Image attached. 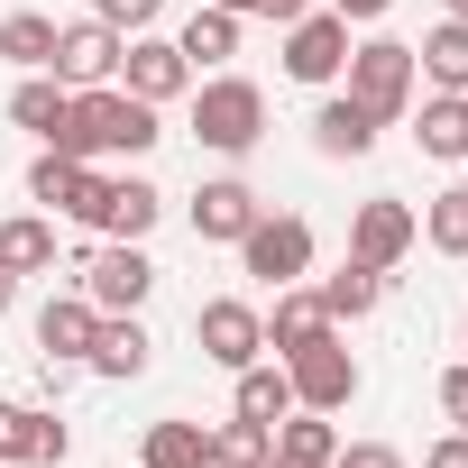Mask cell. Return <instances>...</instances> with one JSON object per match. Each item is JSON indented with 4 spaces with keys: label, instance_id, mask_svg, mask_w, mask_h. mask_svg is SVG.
Wrapping results in <instances>:
<instances>
[{
    "label": "cell",
    "instance_id": "6da1fadb",
    "mask_svg": "<svg viewBox=\"0 0 468 468\" xmlns=\"http://www.w3.org/2000/svg\"><path fill=\"white\" fill-rule=\"evenodd\" d=\"M165 129H156V101H138V92H120V83H92V92H74L65 101V129L47 138L56 156H147Z\"/></svg>",
    "mask_w": 468,
    "mask_h": 468
},
{
    "label": "cell",
    "instance_id": "7a4b0ae2",
    "mask_svg": "<svg viewBox=\"0 0 468 468\" xmlns=\"http://www.w3.org/2000/svg\"><path fill=\"white\" fill-rule=\"evenodd\" d=\"M193 138H202L211 156H249V147L267 138V92H258L249 74H211V83L193 92Z\"/></svg>",
    "mask_w": 468,
    "mask_h": 468
},
{
    "label": "cell",
    "instance_id": "3957f363",
    "mask_svg": "<svg viewBox=\"0 0 468 468\" xmlns=\"http://www.w3.org/2000/svg\"><path fill=\"white\" fill-rule=\"evenodd\" d=\"M349 101L358 111H377V120H404L413 111V47L404 37H367V47H349Z\"/></svg>",
    "mask_w": 468,
    "mask_h": 468
},
{
    "label": "cell",
    "instance_id": "277c9868",
    "mask_svg": "<svg viewBox=\"0 0 468 468\" xmlns=\"http://www.w3.org/2000/svg\"><path fill=\"white\" fill-rule=\"evenodd\" d=\"M239 267H249L258 285H303V276H313V229H303L294 211H258V220L239 229Z\"/></svg>",
    "mask_w": 468,
    "mask_h": 468
},
{
    "label": "cell",
    "instance_id": "5b68a950",
    "mask_svg": "<svg viewBox=\"0 0 468 468\" xmlns=\"http://www.w3.org/2000/svg\"><path fill=\"white\" fill-rule=\"evenodd\" d=\"M285 377H294V404H303V413H349V404H358V358L340 349V331L303 340V349L285 358Z\"/></svg>",
    "mask_w": 468,
    "mask_h": 468
},
{
    "label": "cell",
    "instance_id": "8992f818",
    "mask_svg": "<svg viewBox=\"0 0 468 468\" xmlns=\"http://www.w3.org/2000/svg\"><path fill=\"white\" fill-rule=\"evenodd\" d=\"M193 340H202V358H211V367L239 377L249 358H267V313H258V303H239V294H211V303L193 313Z\"/></svg>",
    "mask_w": 468,
    "mask_h": 468
},
{
    "label": "cell",
    "instance_id": "52a82bcc",
    "mask_svg": "<svg viewBox=\"0 0 468 468\" xmlns=\"http://www.w3.org/2000/svg\"><path fill=\"white\" fill-rule=\"evenodd\" d=\"M147 294H156V267H147L138 239H111V249L83 258V303H92V313H138Z\"/></svg>",
    "mask_w": 468,
    "mask_h": 468
},
{
    "label": "cell",
    "instance_id": "ba28073f",
    "mask_svg": "<svg viewBox=\"0 0 468 468\" xmlns=\"http://www.w3.org/2000/svg\"><path fill=\"white\" fill-rule=\"evenodd\" d=\"M120 47H129V37H120L111 19H74V28H56V65H47V74H56L65 92H92V83L120 74Z\"/></svg>",
    "mask_w": 468,
    "mask_h": 468
},
{
    "label": "cell",
    "instance_id": "9c48e42d",
    "mask_svg": "<svg viewBox=\"0 0 468 468\" xmlns=\"http://www.w3.org/2000/svg\"><path fill=\"white\" fill-rule=\"evenodd\" d=\"M101 193H111V175H92L83 156H56V147H47V156L28 165V202H47V211H65V220H83V229L101 220Z\"/></svg>",
    "mask_w": 468,
    "mask_h": 468
},
{
    "label": "cell",
    "instance_id": "30bf717a",
    "mask_svg": "<svg viewBox=\"0 0 468 468\" xmlns=\"http://www.w3.org/2000/svg\"><path fill=\"white\" fill-rule=\"evenodd\" d=\"M340 65H349V19L340 10H303L285 28V74L294 83H340Z\"/></svg>",
    "mask_w": 468,
    "mask_h": 468
},
{
    "label": "cell",
    "instance_id": "8fae6325",
    "mask_svg": "<svg viewBox=\"0 0 468 468\" xmlns=\"http://www.w3.org/2000/svg\"><path fill=\"white\" fill-rule=\"evenodd\" d=\"M413 239H422V220H413V202H395V193L358 202V220H349V258H358V267H404Z\"/></svg>",
    "mask_w": 468,
    "mask_h": 468
},
{
    "label": "cell",
    "instance_id": "7c38bea8",
    "mask_svg": "<svg viewBox=\"0 0 468 468\" xmlns=\"http://www.w3.org/2000/svg\"><path fill=\"white\" fill-rule=\"evenodd\" d=\"M120 92H138V101H175V92H193V65H184V47L175 37H129L120 47Z\"/></svg>",
    "mask_w": 468,
    "mask_h": 468
},
{
    "label": "cell",
    "instance_id": "4fadbf2b",
    "mask_svg": "<svg viewBox=\"0 0 468 468\" xmlns=\"http://www.w3.org/2000/svg\"><path fill=\"white\" fill-rule=\"evenodd\" d=\"M65 450H74V431H65L56 413L0 404V459H19V468H65Z\"/></svg>",
    "mask_w": 468,
    "mask_h": 468
},
{
    "label": "cell",
    "instance_id": "5bb4252c",
    "mask_svg": "<svg viewBox=\"0 0 468 468\" xmlns=\"http://www.w3.org/2000/svg\"><path fill=\"white\" fill-rule=\"evenodd\" d=\"M258 211H267V202H258L239 175H211V184L193 193V239H229V249H239V229H249Z\"/></svg>",
    "mask_w": 468,
    "mask_h": 468
},
{
    "label": "cell",
    "instance_id": "9a60e30c",
    "mask_svg": "<svg viewBox=\"0 0 468 468\" xmlns=\"http://www.w3.org/2000/svg\"><path fill=\"white\" fill-rule=\"evenodd\" d=\"M92 331H101V313L83 303V285H74V294H47V303H37V349H47V358H65V367H83V349H92Z\"/></svg>",
    "mask_w": 468,
    "mask_h": 468
},
{
    "label": "cell",
    "instance_id": "2e32d148",
    "mask_svg": "<svg viewBox=\"0 0 468 468\" xmlns=\"http://www.w3.org/2000/svg\"><path fill=\"white\" fill-rule=\"evenodd\" d=\"M147 322L138 313H101V331H92V349H83V367L92 377H147Z\"/></svg>",
    "mask_w": 468,
    "mask_h": 468
},
{
    "label": "cell",
    "instance_id": "e0dca14e",
    "mask_svg": "<svg viewBox=\"0 0 468 468\" xmlns=\"http://www.w3.org/2000/svg\"><path fill=\"white\" fill-rule=\"evenodd\" d=\"M156 211H165V193L147 184V175H111V193H101V239H147L156 229Z\"/></svg>",
    "mask_w": 468,
    "mask_h": 468
},
{
    "label": "cell",
    "instance_id": "ac0fdd59",
    "mask_svg": "<svg viewBox=\"0 0 468 468\" xmlns=\"http://www.w3.org/2000/svg\"><path fill=\"white\" fill-rule=\"evenodd\" d=\"M229 413L276 431V422L294 413V377H285V358H249V367H239V395H229Z\"/></svg>",
    "mask_w": 468,
    "mask_h": 468
},
{
    "label": "cell",
    "instance_id": "d6986e66",
    "mask_svg": "<svg viewBox=\"0 0 468 468\" xmlns=\"http://www.w3.org/2000/svg\"><path fill=\"white\" fill-rule=\"evenodd\" d=\"M322 331H340L331 313H322V294L313 285H276V313H267V349L276 358H294L303 340H322Z\"/></svg>",
    "mask_w": 468,
    "mask_h": 468
},
{
    "label": "cell",
    "instance_id": "ffe728a7",
    "mask_svg": "<svg viewBox=\"0 0 468 468\" xmlns=\"http://www.w3.org/2000/svg\"><path fill=\"white\" fill-rule=\"evenodd\" d=\"M377 129H386V120H377V111H358L349 92H331V101L313 111V147H322V156H367V147H377Z\"/></svg>",
    "mask_w": 468,
    "mask_h": 468
},
{
    "label": "cell",
    "instance_id": "44dd1931",
    "mask_svg": "<svg viewBox=\"0 0 468 468\" xmlns=\"http://www.w3.org/2000/svg\"><path fill=\"white\" fill-rule=\"evenodd\" d=\"M0 267H10V276H47V267H56V220H47V211L0 220Z\"/></svg>",
    "mask_w": 468,
    "mask_h": 468
},
{
    "label": "cell",
    "instance_id": "7402d4cb",
    "mask_svg": "<svg viewBox=\"0 0 468 468\" xmlns=\"http://www.w3.org/2000/svg\"><path fill=\"white\" fill-rule=\"evenodd\" d=\"M413 138H422V156L459 165V156H468V92H431L422 120H413Z\"/></svg>",
    "mask_w": 468,
    "mask_h": 468
},
{
    "label": "cell",
    "instance_id": "603a6c76",
    "mask_svg": "<svg viewBox=\"0 0 468 468\" xmlns=\"http://www.w3.org/2000/svg\"><path fill=\"white\" fill-rule=\"evenodd\" d=\"M413 74H431V92H468V19H441L413 47Z\"/></svg>",
    "mask_w": 468,
    "mask_h": 468
},
{
    "label": "cell",
    "instance_id": "cb8c5ba5",
    "mask_svg": "<svg viewBox=\"0 0 468 468\" xmlns=\"http://www.w3.org/2000/svg\"><path fill=\"white\" fill-rule=\"evenodd\" d=\"M313 294H322V313H331V322H358V313H377V303H386V267H358V258H349V267H340V276H322Z\"/></svg>",
    "mask_w": 468,
    "mask_h": 468
},
{
    "label": "cell",
    "instance_id": "d4e9b609",
    "mask_svg": "<svg viewBox=\"0 0 468 468\" xmlns=\"http://www.w3.org/2000/svg\"><path fill=\"white\" fill-rule=\"evenodd\" d=\"M175 47H184V65H193V74H202V65H229V56H239V19L202 0V10L184 19V37H175Z\"/></svg>",
    "mask_w": 468,
    "mask_h": 468
},
{
    "label": "cell",
    "instance_id": "484cf974",
    "mask_svg": "<svg viewBox=\"0 0 468 468\" xmlns=\"http://www.w3.org/2000/svg\"><path fill=\"white\" fill-rule=\"evenodd\" d=\"M138 468H211V431L202 422H147Z\"/></svg>",
    "mask_w": 468,
    "mask_h": 468
},
{
    "label": "cell",
    "instance_id": "4316f807",
    "mask_svg": "<svg viewBox=\"0 0 468 468\" xmlns=\"http://www.w3.org/2000/svg\"><path fill=\"white\" fill-rule=\"evenodd\" d=\"M0 56L28 65V74H47L56 65V19L47 10H10V19H0Z\"/></svg>",
    "mask_w": 468,
    "mask_h": 468
},
{
    "label": "cell",
    "instance_id": "83f0119b",
    "mask_svg": "<svg viewBox=\"0 0 468 468\" xmlns=\"http://www.w3.org/2000/svg\"><path fill=\"white\" fill-rule=\"evenodd\" d=\"M65 101H74V92H65L56 74H28V83L10 92V120H19L28 138H56V129H65Z\"/></svg>",
    "mask_w": 468,
    "mask_h": 468
},
{
    "label": "cell",
    "instance_id": "f1b7e54d",
    "mask_svg": "<svg viewBox=\"0 0 468 468\" xmlns=\"http://www.w3.org/2000/svg\"><path fill=\"white\" fill-rule=\"evenodd\" d=\"M331 450H340V431H331V413H285L276 422V459H313V468H331Z\"/></svg>",
    "mask_w": 468,
    "mask_h": 468
},
{
    "label": "cell",
    "instance_id": "f546056e",
    "mask_svg": "<svg viewBox=\"0 0 468 468\" xmlns=\"http://www.w3.org/2000/svg\"><path fill=\"white\" fill-rule=\"evenodd\" d=\"M422 239H431L441 258H468V184H450V193L422 202Z\"/></svg>",
    "mask_w": 468,
    "mask_h": 468
},
{
    "label": "cell",
    "instance_id": "4dcf8cb0",
    "mask_svg": "<svg viewBox=\"0 0 468 468\" xmlns=\"http://www.w3.org/2000/svg\"><path fill=\"white\" fill-rule=\"evenodd\" d=\"M267 450H276V431L267 422H239V413L211 431V468H267Z\"/></svg>",
    "mask_w": 468,
    "mask_h": 468
},
{
    "label": "cell",
    "instance_id": "1f68e13d",
    "mask_svg": "<svg viewBox=\"0 0 468 468\" xmlns=\"http://www.w3.org/2000/svg\"><path fill=\"white\" fill-rule=\"evenodd\" d=\"M156 10H165V0H92V19H111L120 37H147V28H156Z\"/></svg>",
    "mask_w": 468,
    "mask_h": 468
},
{
    "label": "cell",
    "instance_id": "d6a6232c",
    "mask_svg": "<svg viewBox=\"0 0 468 468\" xmlns=\"http://www.w3.org/2000/svg\"><path fill=\"white\" fill-rule=\"evenodd\" d=\"M331 468H404V450H395V441H340Z\"/></svg>",
    "mask_w": 468,
    "mask_h": 468
},
{
    "label": "cell",
    "instance_id": "836d02e7",
    "mask_svg": "<svg viewBox=\"0 0 468 468\" xmlns=\"http://www.w3.org/2000/svg\"><path fill=\"white\" fill-rule=\"evenodd\" d=\"M441 413H450V431H468V358L441 377Z\"/></svg>",
    "mask_w": 468,
    "mask_h": 468
},
{
    "label": "cell",
    "instance_id": "e575fe53",
    "mask_svg": "<svg viewBox=\"0 0 468 468\" xmlns=\"http://www.w3.org/2000/svg\"><path fill=\"white\" fill-rule=\"evenodd\" d=\"M422 468H468V431H441V441L422 450Z\"/></svg>",
    "mask_w": 468,
    "mask_h": 468
},
{
    "label": "cell",
    "instance_id": "d590c367",
    "mask_svg": "<svg viewBox=\"0 0 468 468\" xmlns=\"http://www.w3.org/2000/svg\"><path fill=\"white\" fill-rule=\"evenodd\" d=\"M322 10H340V19H386L395 0H322Z\"/></svg>",
    "mask_w": 468,
    "mask_h": 468
},
{
    "label": "cell",
    "instance_id": "8d00e7d4",
    "mask_svg": "<svg viewBox=\"0 0 468 468\" xmlns=\"http://www.w3.org/2000/svg\"><path fill=\"white\" fill-rule=\"evenodd\" d=\"M303 10H313V0H258V19H276V28H294Z\"/></svg>",
    "mask_w": 468,
    "mask_h": 468
},
{
    "label": "cell",
    "instance_id": "74e56055",
    "mask_svg": "<svg viewBox=\"0 0 468 468\" xmlns=\"http://www.w3.org/2000/svg\"><path fill=\"white\" fill-rule=\"evenodd\" d=\"M211 10H229V19H258V0H211Z\"/></svg>",
    "mask_w": 468,
    "mask_h": 468
},
{
    "label": "cell",
    "instance_id": "f35d334b",
    "mask_svg": "<svg viewBox=\"0 0 468 468\" xmlns=\"http://www.w3.org/2000/svg\"><path fill=\"white\" fill-rule=\"evenodd\" d=\"M10 303H19V276H10V267H0V313H10Z\"/></svg>",
    "mask_w": 468,
    "mask_h": 468
},
{
    "label": "cell",
    "instance_id": "ab89813d",
    "mask_svg": "<svg viewBox=\"0 0 468 468\" xmlns=\"http://www.w3.org/2000/svg\"><path fill=\"white\" fill-rule=\"evenodd\" d=\"M267 468H313V459H276V450H267Z\"/></svg>",
    "mask_w": 468,
    "mask_h": 468
},
{
    "label": "cell",
    "instance_id": "60d3db41",
    "mask_svg": "<svg viewBox=\"0 0 468 468\" xmlns=\"http://www.w3.org/2000/svg\"><path fill=\"white\" fill-rule=\"evenodd\" d=\"M441 10H450V19H468V0H441Z\"/></svg>",
    "mask_w": 468,
    "mask_h": 468
},
{
    "label": "cell",
    "instance_id": "b9f144b4",
    "mask_svg": "<svg viewBox=\"0 0 468 468\" xmlns=\"http://www.w3.org/2000/svg\"><path fill=\"white\" fill-rule=\"evenodd\" d=\"M459 340H468V322H459Z\"/></svg>",
    "mask_w": 468,
    "mask_h": 468
}]
</instances>
